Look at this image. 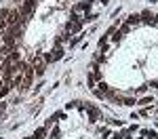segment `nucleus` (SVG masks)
Returning a JSON list of instances; mask_svg holds the SVG:
<instances>
[{
	"label": "nucleus",
	"mask_w": 158,
	"mask_h": 139,
	"mask_svg": "<svg viewBox=\"0 0 158 139\" xmlns=\"http://www.w3.org/2000/svg\"><path fill=\"white\" fill-rule=\"evenodd\" d=\"M80 30H82V17L74 15L72 19L65 23V34H78Z\"/></svg>",
	"instance_id": "f257e3e1"
},
{
	"label": "nucleus",
	"mask_w": 158,
	"mask_h": 139,
	"mask_svg": "<svg viewBox=\"0 0 158 139\" xmlns=\"http://www.w3.org/2000/svg\"><path fill=\"white\" fill-rule=\"evenodd\" d=\"M42 57H44V61H47V63L57 61V59H61V57H63V47H61V44H55V49L51 51V53H44Z\"/></svg>",
	"instance_id": "f03ea898"
},
{
	"label": "nucleus",
	"mask_w": 158,
	"mask_h": 139,
	"mask_svg": "<svg viewBox=\"0 0 158 139\" xmlns=\"http://www.w3.org/2000/svg\"><path fill=\"white\" fill-rule=\"evenodd\" d=\"M32 67H36V74L38 76H42V74H44V57H42V55L32 57Z\"/></svg>",
	"instance_id": "7ed1b4c3"
},
{
	"label": "nucleus",
	"mask_w": 158,
	"mask_h": 139,
	"mask_svg": "<svg viewBox=\"0 0 158 139\" xmlns=\"http://www.w3.org/2000/svg\"><path fill=\"white\" fill-rule=\"evenodd\" d=\"M80 108L89 112V118H91V122H95V120L99 118V110H97V108H93V105H86V103H85V105H80Z\"/></svg>",
	"instance_id": "20e7f679"
},
{
	"label": "nucleus",
	"mask_w": 158,
	"mask_h": 139,
	"mask_svg": "<svg viewBox=\"0 0 158 139\" xmlns=\"http://www.w3.org/2000/svg\"><path fill=\"white\" fill-rule=\"evenodd\" d=\"M23 72H25V80H23V87L21 88H27L32 84V80H34V70H32V67H25Z\"/></svg>",
	"instance_id": "39448f33"
},
{
	"label": "nucleus",
	"mask_w": 158,
	"mask_h": 139,
	"mask_svg": "<svg viewBox=\"0 0 158 139\" xmlns=\"http://www.w3.org/2000/svg\"><path fill=\"white\" fill-rule=\"evenodd\" d=\"M34 9H36V2L34 0H23V6H21V13L23 15H30Z\"/></svg>",
	"instance_id": "423d86ee"
},
{
	"label": "nucleus",
	"mask_w": 158,
	"mask_h": 139,
	"mask_svg": "<svg viewBox=\"0 0 158 139\" xmlns=\"http://www.w3.org/2000/svg\"><path fill=\"white\" fill-rule=\"evenodd\" d=\"M44 135H47V126H40L32 137H25V139H44Z\"/></svg>",
	"instance_id": "0eeeda50"
},
{
	"label": "nucleus",
	"mask_w": 158,
	"mask_h": 139,
	"mask_svg": "<svg viewBox=\"0 0 158 139\" xmlns=\"http://www.w3.org/2000/svg\"><path fill=\"white\" fill-rule=\"evenodd\" d=\"M139 17H141V21H143V23H154V17H152V13H150V11H143Z\"/></svg>",
	"instance_id": "6e6552de"
},
{
	"label": "nucleus",
	"mask_w": 158,
	"mask_h": 139,
	"mask_svg": "<svg viewBox=\"0 0 158 139\" xmlns=\"http://www.w3.org/2000/svg\"><path fill=\"white\" fill-rule=\"evenodd\" d=\"M139 21H141V17H139V15H135V13L127 17V25H137Z\"/></svg>",
	"instance_id": "1a4fd4ad"
},
{
	"label": "nucleus",
	"mask_w": 158,
	"mask_h": 139,
	"mask_svg": "<svg viewBox=\"0 0 158 139\" xmlns=\"http://www.w3.org/2000/svg\"><path fill=\"white\" fill-rule=\"evenodd\" d=\"M61 116H63V114H61V112H57V114H53V116H51V120H49V125H51V122H57V120H59Z\"/></svg>",
	"instance_id": "9d476101"
},
{
	"label": "nucleus",
	"mask_w": 158,
	"mask_h": 139,
	"mask_svg": "<svg viewBox=\"0 0 158 139\" xmlns=\"http://www.w3.org/2000/svg\"><path fill=\"white\" fill-rule=\"evenodd\" d=\"M118 32H120L122 36H124V34H129V32H131V25H122V27L118 30Z\"/></svg>",
	"instance_id": "9b49d317"
},
{
	"label": "nucleus",
	"mask_w": 158,
	"mask_h": 139,
	"mask_svg": "<svg viewBox=\"0 0 158 139\" xmlns=\"http://www.w3.org/2000/svg\"><path fill=\"white\" fill-rule=\"evenodd\" d=\"M9 91H11V87H9V84H4V87L0 88V97H4V95H6Z\"/></svg>",
	"instance_id": "f8f14e48"
},
{
	"label": "nucleus",
	"mask_w": 158,
	"mask_h": 139,
	"mask_svg": "<svg viewBox=\"0 0 158 139\" xmlns=\"http://www.w3.org/2000/svg\"><path fill=\"white\" fill-rule=\"evenodd\" d=\"M148 103H152V97H143V99L139 101L137 105H148Z\"/></svg>",
	"instance_id": "ddd939ff"
},
{
	"label": "nucleus",
	"mask_w": 158,
	"mask_h": 139,
	"mask_svg": "<svg viewBox=\"0 0 158 139\" xmlns=\"http://www.w3.org/2000/svg\"><path fill=\"white\" fill-rule=\"evenodd\" d=\"M135 103H137V101L131 99V97H129V99H124V105H135Z\"/></svg>",
	"instance_id": "4468645a"
},
{
	"label": "nucleus",
	"mask_w": 158,
	"mask_h": 139,
	"mask_svg": "<svg viewBox=\"0 0 158 139\" xmlns=\"http://www.w3.org/2000/svg\"><path fill=\"white\" fill-rule=\"evenodd\" d=\"M57 137H59V129H55V131L51 133V139H57Z\"/></svg>",
	"instance_id": "2eb2a0df"
},
{
	"label": "nucleus",
	"mask_w": 158,
	"mask_h": 139,
	"mask_svg": "<svg viewBox=\"0 0 158 139\" xmlns=\"http://www.w3.org/2000/svg\"><path fill=\"white\" fill-rule=\"evenodd\" d=\"M4 30H6V21H4V19H0V32H4Z\"/></svg>",
	"instance_id": "dca6fc26"
},
{
	"label": "nucleus",
	"mask_w": 158,
	"mask_h": 139,
	"mask_svg": "<svg viewBox=\"0 0 158 139\" xmlns=\"http://www.w3.org/2000/svg\"><path fill=\"white\" fill-rule=\"evenodd\" d=\"M150 87H152V88H158V80H152V82H150Z\"/></svg>",
	"instance_id": "f3484780"
},
{
	"label": "nucleus",
	"mask_w": 158,
	"mask_h": 139,
	"mask_svg": "<svg viewBox=\"0 0 158 139\" xmlns=\"http://www.w3.org/2000/svg\"><path fill=\"white\" fill-rule=\"evenodd\" d=\"M122 139H133V137H131V133H122Z\"/></svg>",
	"instance_id": "a211bd4d"
},
{
	"label": "nucleus",
	"mask_w": 158,
	"mask_h": 139,
	"mask_svg": "<svg viewBox=\"0 0 158 139\" xmlns=\"http://www.w3.org/2000/svg\"><path fill=\"white\" fill-rule=\"evenodd\" d=\"M112 139H122V135H120V133H116V135H112Z\"/></svg>",
	"instance_id": "6ab92c4d"
},
{
	"label": "nucleus",
	"mask_w": 158,
	"mask_h": 139,
	"mask_svg": "<svg viewBox=\"0 0 158 139\" xmlns=\"http://www.w3.org/2000/svg\"><path fill=\"white\" fill-rule=\"evenodd\" d=\"M4 108H6V105H4V103H0V112H4Z\"/></svg>",
	"instance_id": "aec40b11"
},
{
	"label": "nucleus",
	"mask_w": 158,
	"mask_h": 139,
	"mask_svg": "<svg viewBox=\"0 0 158 139\" xmlns=\"http://www.w3.org/2000/svg\"><path fill=\"white\" fill-rule=\"evenodd\" d=\"M154 23H158V15H156V17H154Z\"/></svg>",
	"instance_id": "412c9836"
},
{
	"label": "nucleus",
	"mask_w": 158,
	"mask_h": 139,
	"mask_svg": "<svg viewBox=\"0 0 158 139\" xmlns=\"http://www.w3.org/2000/svg\"><path fill=\"white\" fill-rule=\"evenodd\" d=\"M0 47H2V40H0Z\"/></svg>",
	"instance_id": "4be33fe9"
}]
</instances>
